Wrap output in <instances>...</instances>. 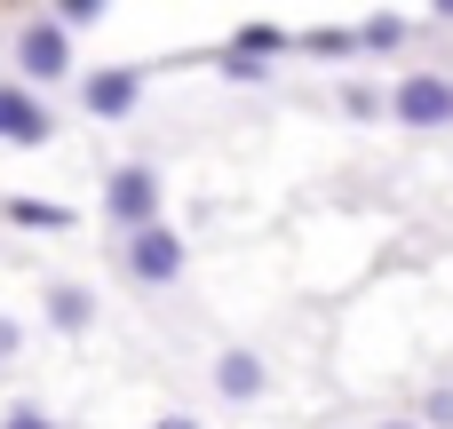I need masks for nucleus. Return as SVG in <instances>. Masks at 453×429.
Wrapping results in <instances>:
<instances>
[{"label": "nucleus", "mask_w": 453, "mask_h": 429, "mask_svg": "<svg viewBox=\"0 0 453 429\" xmlns=\"http://www.w3.org/2000/svg\"><path fill=\"white\" fill-rule=\"evenodd\" d=\"M16 350H24V326H16V318H0V358H16Z\"/></svg>", "instance_id": "f3484780"}, {"label": "nucleus", "mask_w": 453, "mask_h": 429, "mask_svg": "<svg viewBox=\"0 0 453 429\" xmlns=\"http://www.w3.org/2000/svg\"><path fill=\"white\" fill-rule=\"evenodd\" d=\"M279 48H287L279 24H247V32H239V56H247V64H263V56H279Z\"/></svg>", "instance_id": "9b49d317"}, {"label": "nucleus", "mask_w": 453, "mask_h": 429, "mask_svg": "<svg viewBox=\"0 0 453 429\" xmlns=\"http://www.w3.org/2000/svg\"><path fill=\"white\" fill-rule=\"evenodd\" d=\"M422 429H453V390H446V382L422 398Z\"/></svg>", "instance_id": "4468645a"}, {"label": "nucleus", "mask_w": 453, "mask_h": 429, "mask_svg": "<svg viewBox=\"0 0 453 429\" xmlns=\"http://www.w3.org/2000/svg\"><path fill=\"white\" fill-rule=\"evenodd\" d=\"M382 429H422V422H382Z\"/></svg>", "instance_id": "6ab92c4d"}, {"label": "nucleus", "mask_w": 453, "mask_h": 429, "mask_svg": "<svg viewBox=\"0 0 453 429\" xmlns=\"http://www.w3.org/2000/svg\"><path fill=\"white\" fill-rule=\"evenodd\" d=\"M0 215H8V223H32V231H72V207H56V199H24V191L0 199Z\"/></svg>", "instance_id": "1a4fd4ad"}, {"label": "nucleus", "mask_w": 453, "mask_h": 429, "mask_svg": "<svg viewBox=\"0 0 453 429\" xmlns=\"http://www.w3.org/2000/svg\"><path fill=\"white\" fill-rule=\"evenodd\" d=\"M56 135V111L40 103V88H24V80H0V143H48Z\"/></svg>", "instance_id": "423d86ee"}, {"label": "nucleus", "mask_w": 453, "mask_h": 429, "mask_svg": "<svg viewBox=\"0 0 453 429\" xmlns=\"http://www.w3.org/2000/svg\"><path fill=\"white\" fill-rule=\"evenodd\" d=\"M390 119L398 127H453V80H438V72L398 80L390 88Z\"/></svg>", "instance_id": "20e7f679"}, {"label": "nucleus", "mask_w": 453, "mask_h": 429, "mask_svg": "<svg viewBox=\"0 0 453 429\" xmlns=\"http://www.w3.org/2000/svg\"><path fill=\"white\" fill-rule=\"evenodd\" d=\"M64 32H80V24H96V0H64V16H56Z\"/></svg>", "instance_id": "dca6fc26"}, {"label": "nucleus", "mask_w": 453, "mask_h": 429, "mask_svg": "<svg viewBox=\"0 0 453 429\" xmlns=\"http://www.w3.org/2000/svg\"><path fill=\"white\" fill-rule=\"evenodd\" d=\"M215 390H223L231 406H247V398L271 390V366H263L255 350H223V358H215Z\"/></svg>", "instance_id": "0eeeda50"}, {"label": "nucleus", "mask_w": 453, "mask_h": 429, "mask_svg": "<svg viewBox=\"0 0 453 429\" xmlns=\"http://www.w3.org/2000/svg\"><path fill=\"white\" fill-rule=\"evenodd\" d=\"M104 215L119 223V239H127V231H143V223H159V175H151L143 159L111 167V175H104Z\"/></svg>", "instance_id": "7ed1b4c3"}, {"label": "nucleus", "mask_w": 453, "mask_h": 429, "mask_svg": "<svg viewBox=\"0 0 453 429\" xmlns=\"http://www.w3.org/2000/svg\"><path fill=\"white\" fill-rule=\"evenodd\" d=\"M303 48H311V56H326V64H342V56L358 48V32H342V24H319V32L303 40Z\"/></svg>", "instance_id": "f8f14e48"}, {"label": "nucleus", "mask_w": 453, "mask_h": 429, "mask_svg": "<svg viewBox=\"0 0 453 429\" xmlns=\"http://www.w3.org/2000/svg\"><path fill=\"white\" fill-rule=\"evenodd\" d=\"M358 48H374V56H390V48H406V16H398V8H374V16L358 24Z\"/></svg>", "instance_id": "9d476101"}, {"label": "nucleus", "mask_w": 453, "mask_h": 429, "mask_svg": "<svg viewBox=\"0 0 453 429\" xmlns=\"http://www.w3.org/2000/svg\"><path fill=\"white\" fill-rule=\"evenodd\" d=\"M80 103H88V119H127V111L143 103V72H135V64L80 72Z\"/></svg>", "instance_id": "39448f33"}, {"label": "nucleus", "mask_w": 453, "mask_h": 429, "mask_svg": "<svg viewBox=\"0 0 453 429\" xmlns=\"http://www.w3.org/2000/svg\"><path fill=\"white\" fill-rule=\"evenodd\" d=\"M48 326L56 334H88L96 326V295L88 287H48Z\"/></svg>", "instance_id": "6e6552de"}, {"label": "nucleus", "mask_w": 453, "mask_h": 429, "mask_svg": "<svg viewBox=\"0 0 453 429\" xmlns=\"http://www.w3.org/2000/svg\"><path fill=\"white\" fill-rule=\"evenodd\" d=\"M183 231H167V223H143V231H127L119 239V271L135 279V287H175L183 279Z\"/></svg>", "instance_id": "f257e3e1"}, {"label": "nucleus", "mask_w": 453, "mask_h": 429, "mask_svg": "<svg viewBox=\"0 0 453 429\" xmlns=\"http://www.w3.org/2000/svg\"><path fill=\"white\" fill-rule=\"evenodd\" d=\"M16 72H24V88H64L72 80V40H64L56 16H40V24L16 32Z\"/></svg>", "instance_id": "f03ea898"}, {"label": "nucleus", "mask_w": 453, "mask_h": 429, "mask_svg": "<svg viewBox=\"0 0 453 429\" xmlns=\"http://www.w3.org/2000/svg\"><path fill=\"white\" fill-rule=\"evenodd\" d=\"M342 111L350 119H374V111H390V96L382 88H342Z\"/></svg>", "instance_id": "ddd939ff"}, {"label": "nucleus", "mask_w": 453, "mask_h": 429, "mask_svg": "<svg viewBox=\"0 0 453 429\" xmlns=\"http://www.w3.org/2000/svg\"><path fill=\"white\" fill-rule=\"evenodd\" d=\"M159 429H199V422H183V414H167V422H159Z\"/></svg>", "instance_id": "a211bd4d"}, {"label": "nucleus", "mask_w": 453, "mask_h": 429, "mask_svg": "<svg viewBox=\"0 0 453 429\" xmlns=\"http://www.w3.org/2000/svg\"><path fill=\"white\" fill-rule=\"evenodd\" d=\"M0 429H64V422H48L40 406H8V414H0Z\"/></svg>", "instance_id": "2eb2a0df"}]
</instances>
